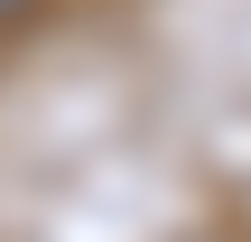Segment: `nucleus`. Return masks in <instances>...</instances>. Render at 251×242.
<instances>
[{
    "label": "nucleus",
    "instance_id": "obj_1",
    "mask_svg": "<svg viewBox=\"0 0 251 242\" xmlns=\"http://www.w3.org/2000/svg\"><path fill=\"white\" fill-rule=\"evenodd\" d=\"M19 9H28V0H0V19H19Z\"/></svg>",
    "mask_w": 251,
    "mask_h": 242
}]
</instances>
